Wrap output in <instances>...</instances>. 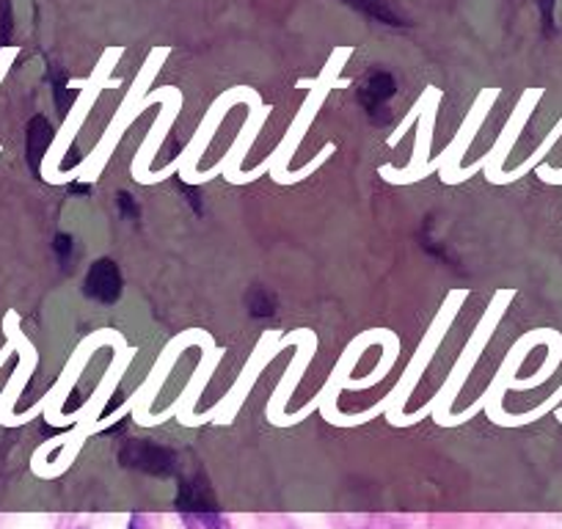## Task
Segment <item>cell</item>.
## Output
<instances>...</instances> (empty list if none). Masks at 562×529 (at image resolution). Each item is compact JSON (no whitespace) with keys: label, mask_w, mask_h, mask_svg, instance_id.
<instances>
[{"label":"cell","mask_w":562,"mask_h":529,"mask_svg":"<svg viewBox=\"0 0 562 529\" xmlns=\"http://www.w3.org/2000/svg\"><path fill=\"white\" fill-rule=\"evenodd\" d=\"M467 295H469V290H452V293L447 295L445 306H441V312H439V315H436V320H434V326H430V331L425 334V339H422L419 350H416V353H414V359H411L408 370H405V375L400 378L397 386H394L392 392H389L386 397H383V401L378 403V406H372L370 412L350 414V428H353V423L356 425L370 423V419H375L378 414H383V412H389V423L397 425V419L403 417L405 401H408V397H411V392H414L416 383H419L422 372L428 370L430 359H434V353H436V350H439L441 339H445L447 328H450L452 320H456L458 309H461V304H463V301H467Z\"/></svg>","instance_id":"obj_1"},{"label":"cell","mask_w":562,"mask_h":529,"mask_svg":"<svg viewBox=\"0 0 562 529\" xmlns=\"http://www.w3.org/2000/svg\"><path fill=\"white\" fill-rule=\"evenodd\" d=\"M510 299H513V290H499V293L494 295V301H491L488 312H485L483 320H480V326H477V331H474L472 339H469V342H467V350H463V353H461L458 364L452 367L450 378H447V383H445V386H441V392L436 394V397L428 403V406H422L416 414H403V417L397 419V425H414V423H419L422 417H428L430 412H436V423H439V425H450L452 403H456L458 392H461L463 383H467V375L474 370V364H477L480 353H483L485 345H488L491 331H494L496 323L502 320V315H505V309H507V304H510Z\"/></svg>","instance_id":"obj_2"},{"label":"cell","mask_w":562,"mask_h":529,"mask_svg":"<svg viewBox=\"0 0 562 529\" xmlns=\"http://www.w3.org/2000/svg\"><path fill=\"white\" fill-rule=\"evenodd\" d=\"M345 56H348V50H339L337 56L331 58V64H328V72H323V78L312 83V86H315V89H312V94L306 97L304 108H301L299 116H295L293 124H290L288 138H284V142H281V147L276 149V153L268 158L270 160V171H273V180L281 182V185H295V182H304L306 177L315 175V171L321 169V166L326 164V160L331 158L334 153H337V147H334V144H326V149H323V153L317 155L315 160H310V164H306L304 169H299V171H290L288 169L290 158H293V153H295V149H299L301 138H304V133H306V130H310L312 119H315L317 108H321V102L326 100V94H328V91H331V86H337L334 75H337V64L342 61Z\"/></svg>","instance_id":"obj_3"},{"label":"cell","mask_w":562,"mask_h":529,"mask_svg":"<svg viewBox=\"0 0 562 529\" xmlns=\"http://www.w3.org/2000/svg\"><path fill=\"white\" fill-rule=\"evenodd\" d=\"M166 56H169V50H155V53H153V58H149L147 67L140 69V75H138V78H135V83H133V89H130L127 100L122 102V108H119V111H116V116H113V122L108 124V130H105V136H102V142L97 144L94 153H91L89 158L83 160V164L75 166L72 177H83L86 182H94L97 177H100L102 166L108 164V158H111V153H113V149H116L119 138H122V133H124V130H127V124L133 122V119L140 113V111H138V102L144 100V97H147V94H144V91H147V86L155 80V75H158L160 61H164Z\"/></svg>","instance_id":"obj_4"},{"label":"cell","mask_w":562,"mask_h":529,"mask_svg":"<svg viewBox=\"0 0 562 529\" xmlns=\"http://www.w3.org/2000/svg\"><path fill=\"white\" fill-rule=\"evenodd\" d=\"M119 56H122V50H111L105 58H102V64H100V67H97L94 78L89 80V86H86V89H83L80 100L75 102L72 113H69V116H67V122H64L61 133H58V136H56V142H53V147H50V153H47L45 164H42V177H45L47 182H67V180H72V171H56V166H58V160H61L64 155L69 153V144H72V138H75V130H78L80 124H83L86 113H89V108L94 105L97 94H100L102 80L108 78V72H111L113 61H116Z\"/></svg>","instance_id":"obj_5"},{"label":"cell","mask_w":562,"mask_h":529,"mask_svg":"<svg viewBox=\"0 0 562 529\" xmlns=\"http://www.w3.org/2000/svg\"><path fill=\"white\" fill-rule=\"evenodd\" d=\"M158 91H160V100H164L166 108H164V113L158 116V122L153 124L147 142L140 144L138 155H135V160H133V180L140 182V185H158V182H164L166 177H171L175 171H180L177 160L171 166H166V169L149 171V164H153L155 155H158L166 133H169L171 124L177 122V116H180V108H182V91L180 89H175V86H166V89H158Z\"/></svg>","instance_id":"obj_6"},{"label":"cell","mask_w":562,"mask_h":529,"mask_svg":"<svg viewBox=\"0 0 562 529\" xmlns=\"http://www.w3.org/2000/svg\"><path fill=\"white\" fill-rule=\"evenodd\" d=\"M276 353H279V331H265L262 339H259L257 350H254V356L248 359L246 370H243V375L237 378V383L232 386V392L226 394L224 401H221L218 406L210 408V412H204V414H188L182 423H186V425H202V423H207V419H215V417H218V423H229L232 414L240 408V403L246 401V394L251 392L257 375L265 370V364H268V361L273 359Z\"/></svg>","instance_id":"obj_7"},{"label":"cell","mask_w":562,"mask_h":529,"mask_svg":"<svg viewBox=\"0 0 562 529\" xmlns=\"http://www.w3.org/2000/svg\"><path fill=\"white\" fill-rule=\"evenodd\" d=\"M290 345H299V353H295L293 364L288 367V372L281 375V383L276 386L273 397L268 403V417L273 425H284V406L293 397L295 386H299L301 375L306 372V367L312 364V356L317 350V334L310 328H299V331H290L288 337H279V350L290 348Z\"/></svg>","instance_id":"obj_8"},{"label":"cell","mask_w":562,"mask_h":529,"mask_svg":"<svg viewBox=\"0 0 562 529\" xmlns=\"http://www.w3.org/2000/svg\"><path fill=\"white\" fill-rule=\"evenodd\" d=\"M494 100H496V89H488V91H483V94H480V100L474 102V108H472V111H469L467 122H463V127L458 130V136L452 138L450 147H447L445 153H441L436 160H428V164H425V169L419 171V180H422V177H428L430 171L439 169L441 171V180H445L447 185H458V171H461V158H463V155H467L469 144L474 142V133H477V130H480V124H483L485 113H488V108L494 105Z\"/></svg>","instance_id":"obj_9"},{"label":"cell","mask_w":562,"mask_h":529,"mask_svg":"<svg viewBox=\"0 0 562 529\" xmlns=\"http://www.w3.org/2000/svg\"><path fill=\"white\" fill-rule=\"evenodd\" d=\"M257 100H259L257 91L246 89V86H240V89L226 91V94H221L218 100H215V105L207 111V116H204V122H202V127H199V133H193V142L188 144L186 153H182L180 158H177V166H180L182 177H186L188 182H191L193 175H196V171H199L196 169L199 160H202L204 149L210 147V138H213V133H215V130H218V124L224 122L226 111H229V108L235 105V102H248V105H251V102H257Z\"/></svg>","instance_id":"obj_10"},{"label":"cell","mask_w":562,"mask_h":529,"mask_svg":"<svg viewBox=\"0 0 562 529\" xmlns=\"http://www.w3.org/2000/svg\"><path fill=\"white\" fill-rule=\"evenodd\" d=\"M538 97H540V91H529V94L524 97L521 105L516 108V113L510 116V122H507L505 130H502V136L496 138L494 149H491V153L485 155L480 164H474V166H469V169L458 171V182H467L469 177L477 175V171L483 169L485 177H488L494 185H505V171H502V164H505V158L510 155L513 144H516V138H518V130H521L524 122L529 119V113H532V105L538 102Z\"/></svg>","instance_id":"obj_11"},{"label":"cell","mask_w":562,"mask_h":529,"mask_svg":"<svg viewBox=\"0 0 562 529\" xmlns=\"http://www.w3.org/2000/svg\"><path fill=\"white\" fill-rule=\"evenodd\" d=\"M248 108H251V111H248V122H246V127H243L240 136H237L235 147L229 149V155H224V160H221L218 166H213V169H207V171H196V175H193V180H191L193 185H202V182L213 180V177H221V175H226V180H229V177H235L237 171H240L243 158L248 155L254 138L259 136V127H262L265 119H268V113H270V108L265 105L262 100L251 102Z\"/></svg>","instance_id":"obj_12"},{"label":"cell","mask_w":562,"mask_h":529,"mask_svg":"<svg viewBox=\"0 0 562 529\" xmlns=\"http://www.w3.org/2000/svg\"><path fill=\"white\" fill-rule=\"evenodd\" d=\"M434 100H441V91H439V89H434V86H430V89L425 91V94L419 97V102H416V105L411 108V111H408V116H405L403 122H400V127L394 130L392 136H389V147H397V144H400V138H403L405 133H408V130H411V124H414V119L419 116V113L425 111V108H428L430 102H434Z\"/></svg>","instance_id":"obj_13"}]
</instances>
